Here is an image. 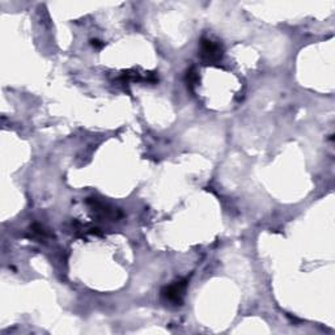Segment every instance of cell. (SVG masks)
<instances>
[{"mask_svg": "<svg viewBox=\"0 0 335 335\" xmlns=\"http://www.w3.org/2000/svg\"><path fill=\"white\" fill-rule=\"evenodd\" d=\"M187 288V279H180L171 286H166L161 289V297L165 301H169L174 305L182 304L183 296Z\"/></svg>", "mask_w": 335, "mask_h": 335, "instance_id": "2", "label": "cell"}, {"mask_svg": "<svg viewBox=\"0 0 335 335\" xmlns=\"http://www.w3.org/2000/svg\"><path fill=\"white\" fill-rule=\"evenodd\" d=\"M30 234L31 237H35V239H46L49 236V233L47 230L45 229L44 227H41L40 224H33L30 227Z\"/></svg>", "mask_w": 335, "mask_h": 335, "instance_id": "5", "label": "cell"}, {"mask_svg": "<svg viewBox=\"0 0 335 335\" xmlns=\"http://www.w3.org/2000/svg\"><path fill=\"white\" fill-rule=\"evenodd\" d=\"M185 80H186L187 88H189L190 90H192V88L195 87L196 83H198V74H196V70L194 69V67H191V69L187 70L186 76H185Z\"/></svg>", "mask_w": 335, "mask_h": 335, "instance_id": "4", "label": "cell"}, {"mask_svg": "<svg viewBox=\"0 0 335 335\" xmlns=\"http://www.w3.org/2000/svg\"><path fill=\"white\" fill-rule=\"evenodd\" d=\"M87 203L93 214L96 215L99 219H112V220H118L119 217L122 216V212L117 208L112 207V206L106 205L104 202H99L98 199L96 198H88Z\"/></svg>", "mask_w": 335, "mask_h": 335, "instance_id": "3", "label": "cell"}, {"mask_svg": "<svg viewBox=\"0 0 335 335\" xmlns=\"http://www.w3.org/2000/svg\"><path fill=\"white\" fill-rule=\"evenodd\" d=\"M90 44H92V46L96 47V49H101V47H104V42H101L99 40H92L90 41Z\"/></svg>", "mask_w": 335, "mask_h": 335, "instance_id": "6", "label": "cell"}, {"mask_svg": "<svg viewBox=\"0 0 335 335\" xmlns=\"http://www.w3.org/2000/svg\"><path fill=\"white\" fill-rule=\"evenodd\" d=\"M199 54L200 58L207 64H214L221 59L223 56V47L220 44L214 42L210 38H202L199 44Z\"/></svg>", "mask_w": 335, "mask_h": 335, "instance_id": "1", "label": "cell"}]
</instances>
